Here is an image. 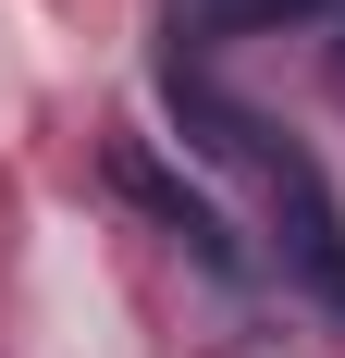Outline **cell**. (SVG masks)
<instances>
[{
  "label": "cell",
  "mask_w": 345,
  "mask_h": 358,
  "mask_svg": "<svg viewBox=\"0 0 345 358\" xmlns=\"http://www.w3.org/2000/svg\"><path fill=\"white\" fill-rule=\"evenodd\" d=\"M172 111H185V136L210 148V161H235L247 185H259V210H272V248H284V272L321 296V309H345V198L321 185V161L296 136H272L247 99H222L210 74H185L172 62Z\"/></svg>",
  "instance_id": "1"
},
{
  "label": "cell",
  "mask_w": 345,
  "mask_h": 358,
  "mask_svg": "<svg viewBox=\"0 0 345 358\" xmlns=\"http://www.w3.org/2000/svg\"><path fill=\"white\" fill-rule=\"evenodd\" d=\"M333 0H198V25L210 37H247V25H321Z\"/></svg>",
  "instance_id": "2"
}]
</instances>
